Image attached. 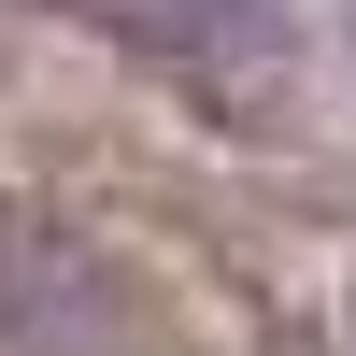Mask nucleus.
<instances>
[{
    "mask_svg": "<svg viewBox=\"0 0 356 356\" xmlns=\"http://www.w3.org/2000/svg\"><path fill=\"white\" fill-rule=\"evenodd\" d=\"M157 15H171V29H243L257 0H157Z\"/></svg>",
    "mask_w": 356,
    "mask_h": 356,
    "instance_id": "nucleus-1",
    "label": "nucleus"
}]
</instances>
